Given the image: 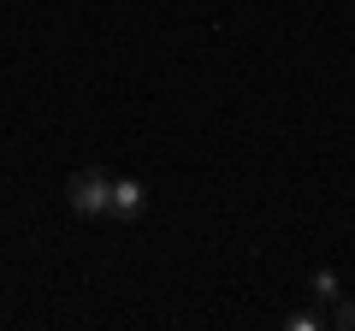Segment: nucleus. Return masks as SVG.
Instances as JSON below:
<instances>
[{"instance_id": "1", "label": "nucleus", "mask_w": 355, "mask_h": 331, "mask_svg": "<svg viewBox=\"0 0 355 331\" xmlns=\"http://www.w3.org/2000/svg\"><path fill=\"white\" fill-rule=\"evenodd\" d=\"M107 184H113V178H107L101 166H83V172L65 184V207L83 213V219H107Z\"/></svg>"}, {"instance_id": "2", "label": "nucleus", "mask_w": 355, "mask_h": 331, "mask_svg": "<svg viewBox=\"0 0 355 331\" xmlns=\"http://www.w3.org/2000/svg\"><path fill=\"white\" fill-rule=\"evenodd\" d=\"M148 213V190L137 178H113L107 184V219H142Z\"/></svg>"}, {"instance_id": "3", "label": "nucleus", "mask_w": 355, "mask_h": 331, "mask_svg": "<svg viewBox=\"0 0 355 331\" xmlns=\"http://www.w3.org/2000/svg\"><path fill=\"white\" fill-rule=\"evenodd\" d=\"M308 296H314V302H338V296H343V284H338V272H314V278H308Z\"/></svg>"}, {"instance_id": "4", "label": "nucleus", "mask_w": 355, "mask_h": 331, "mask_svg": "<svg viewBox=\"0 0 355 331\" xmlns=\"http://www.w3.org/2000/svg\"><path fill=\"white\" fill-rule=\"evenodd\" d=\"M331 325H338V331H355V296H338V302H331Z\"/></svg>"}, {"instance_id": "5", "label": "nucleus", "mask_w": 355, "mask_h": 331, "mask_svg": "<svg viewBox=\"0 0 355 331\" xmlns=\"http://www.w3.org/2000/svg\"><path fill=\"white\" fill-rule=\"evenodd\" d=\"M284 325H291V331H320V325H326V319H320V314H291V319H284Z\"/></svg>"}]
</instances>
